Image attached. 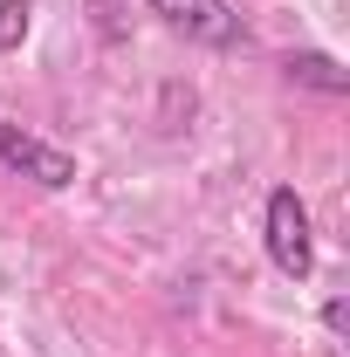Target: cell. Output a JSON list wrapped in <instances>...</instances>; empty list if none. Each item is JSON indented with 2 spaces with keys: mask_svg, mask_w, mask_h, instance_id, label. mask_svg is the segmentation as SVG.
Wrapping results in <instances>:
<instances>
[{
  "mask_svg": "<svg viewBox=\"0 0 350 357\" xmlns=\"http://www.w3.org/2000/svg\"><path fill=\"white\" fill-rule=\"evenodd\" d=\"M261 241H268V261L282 268L289 282H309V268H316V241H309V206H303L296 185H275V192H268Z\"/></svg>",
  "mask_w": 350,
  "mask_h": 357,
  "instance_id": "6da1fadb",
  "label": "cell"
},
{
  "mask_svg": "<svg viewBox=\"0 0 350 357\" xmlns=\"http://www.w3.org/2000/svg\"><path fill=\"white\" fill-rule=\"evenodd\" d=\"M165 28H178V35H192V42L206 48H234L241 42V14L227 7V0H144Z\"/></svg>",
  "mask_w": 350,
  "mask_h": 357,
  "instance_id": "7a4b0ae2",
  "label": "cell"
},
{
  "mask_svg": "<svg viewBox=\"0 0 350 357\" xmlns=\"http://www.w3.org/2000/svg\"><path fill=\"white\" fill-rule=\"evenodd\" d=\"M0 165L21 172V178H35V185H48V192L76 178V158H69V151H55V144H42V137L14 131L7 117H0Z\"/></svg>",
  "mask_w": 350,
  "mask_h": 357,
  "instance_id": "3957f363",
  "label": "cell"
},
{
  "mask_svg": "<svg viewBox=\"0 0 350 357\" xmlns=\"http://www.w3.org/2000/svg\"><path fill=\"white\" fill-rule=\"evenodd\" d=\"M289 76L309 83V89H323V96H344V89H350V76L330 62V55H289Z\"/></svg>",
  "mask_w": 350,
  "mask_h": 357,
  "instance_id": "277c9868",
  "label": "cell"
},
{
  "mask_svg": "<svg viewBox=\"0 0 350 357\" xmlns=\"http://www.w3.org/2000/svg\"><path fill=\"white\" fill-rule=\"evenodd\" d=\"M28 14H35L28 0H0V48H14L21 35H28Z\"/></svg>",
  "mask_w": 350,
  "mask_h": 357,
  "instance_id": "5b68a950",
  "label": "cell"
}]
</instances>
